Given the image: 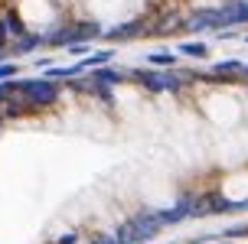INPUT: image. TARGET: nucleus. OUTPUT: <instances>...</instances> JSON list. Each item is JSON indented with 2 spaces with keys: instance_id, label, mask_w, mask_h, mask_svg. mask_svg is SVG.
<instances>
[{
  "instance_id": "1",
  "label": "nucleus",
  "mask_w": 248,
  "mask_h": 244,
  "mask_svg": "<svg viewBox=\"0 0 248 244\" xmlns=\"http://www.w3.org/2000/svg\"><path fill=\"white\" fill-rule=\"evenodd\" d=\"M180 52H183V56H196V59H206V52H209V49L202 46V43H183Z\"/></svg>"
},
{
  "instance_id": "2",
  "label": "nucleus",
  "mask_w": 248,
  "mask_h": 244,
  "mask_svg": "<svg viewBox=\"0 0 248 244\" xmlns=\"http://www.w3.org/2000/svg\"><path fill=\"white\" fill-rule=\"evenodd\" d=\"M16 72H20V65H16V62H0V82H13Z\"/></svg>"
},
{
  "instance_id": "3",
  "label": "nucleus",
  "mask_w": 248,
  "mask_h": 244,
  "mask_svg": "<svg viewBox=\"0 0 248 244\" xmlns=\"http://www.w3.org/2000/svg\"><path fill=\"white\" fill-rule=\"evenodd\" d=\"M147 62H150V65H163V69H170L176 59L170 56V52H154V56H147Z\"/></svg>"
}]
</instances>
